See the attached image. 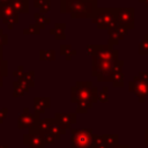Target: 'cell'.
Segmentation results:
<instances>
[{
  "mask_svg": "<svg viewBox=\"0 0 148 148\" xmlns=\"http://www.w3.org/2000/svg\"><path fill=\"white\" fill-rule=\"evenodd\" d=\"M141 2H145V5L148 7V0H141Z\"/></svg>",
  "mask_w": 148,
  "mask_h": 148,
  "instance_id": "f546056e",
  "label": "cell"
},
{
  "mask_svg": "<svg viewBox=\"0 0 148 148\" xmlns=\"http://www.w3.org/2000/svg\"><path fill=\"white\" fill-rule=\"evenodd\" d=\"M111 148H130V147H128V146H121V145H118V143H117V145L112 146Z\"/></svg>",
  "mask_w": 148,
  "mask_h": 148,
  "instance_id": "83f0119b",
  "label": "cell"
},
{
  "mask_svg": "<svg viewBox=\"0 0 148 148\" xmlns=\"http://www.w3.org/2000/svg\"><path fill=\"white\" fill-rule=\"evenodd\" d=\"M7 3H9V0H0V6H3Z\"/></svg>",
  "mask_w": 148,
  "mask_h": 148,
  "instance_id": "f1b7e54d",
  "label": "cell"
},
{
  "mask_svg": "<svg viewBox=\"0 0 148 148\" xmlns=\"http://www.w3.org/2000/svg\"><path fill=\"white\" fill-rule=\"evenodd\" d=\"M98 101H101V102H103V103L108 101V88H106V87H104V88L102 89V91L98 92Z\"/></svg>",
  "mask_w": 148,
  "mask_h": 148,
  "instance_id": "603a6c76",
  "label": "cell"
},
{
  "mask_svg": "<svg viewBox=\"0 0 148 148\" xmlns=\"http://www.w3.org/2000/svg\"><path fill=\"white\" fill-rule=\"evenodd\" d=\"M38 112L36 111L35 113H30L29 112V109H24L23 112L21 113V116L18 117V120H17V124H18V127L20 128H24V127H29V128H32V127H36L37 123H38Z\"/></svg>",
  "mask_w": 148,
  "mask_h": 148,
  "instance_id": "ba28073f",
  "label": "cell"
},
{
  "mask_svg": "<svg viewBox=\"0 0 148 148\" xmlns=\"http://www.w3.org/2000/svg\"><path fill=\"white\" fill-rule=\"evenodd\" d=\"M23 73H24V67H23V66H18V68H16V69L13 72V76H14V77H20Z\"/></svg>",
  "mask_w": 148,
  "mask_h": 148,
  "instance_id": "484cf974",
  "label": "cell"
},
{
  "mask_svg": "<svg viewBox=\"0 0 148 148\" xmlns=\"http://www.w3.org/2000/svg\"><path fill=\"white\" fill-rule=\"evenodd\" d=\"M91 148H92V146H91Z\"/></svg>",
  "mask_w": 148,
  "mask_h": 148,
  "instance_id": "1f68e13d",
  "label": "cell"
},
{
  "mask_svg": "<svg viewBox=\"0 0 148 148\" xmlns=\"http://www.w3.org/2000/svg\"><path fill=\"white\" fill-rule=\"evenodd\" d=\"M71 99L77 104V112H87L94 102L98 99V89L91 82H76L71 88Z\"/></svg>",
  "mask_w": 148,
  "mask_h": 148,
  "instance_id": "7a4b0ae2",
  "label": "cell"
},
{
  "mask_svg": "<svg viewBox=\"0 0 148 148\" xmlns=\"http://www.w3.org/2000/svg\"><path fill=\"white\" fill-rule=\"evenodd\" d=\"M134 13L132 8H119L116 9V21L118 25L130 28L133 25Z\"/></svg>",
  "mask_w": 148,
  "mask_h": 148,
  "instance_id": "52a82bcc",
  "label": "cell"
},
{
  "mask_svg": "<svg viewBox=\"0 0 148 148\" xmlns=\"http://www.w3.org/2000/svg\"><path fill=\"white\" fill-rule=\"evenodd\" d=\"M94 139L90 130H72V143L75 148H91Z\"/></svg>",
  "mask_w": 148,
  "mask_h": 148,
  "instance_id": "5b68a950",
  "label": "cell"
},
{
  "mask_svg": "<svg viewBox=\"0 0 148 148\" xmlns=\"http://www.w3.org/2000/svg\"><path fill=\"white\" fill-rule=\"evenodd\" d=\"M126 28L125 27H121V25H114L113 28H110L109 29V35H110V38H109V45L112 46V45H116L118 44V42L120 39H123V37L125 36L126 34Z\"/></svg>",
  "mask_w": 148,
  "mask_h": 148,
  "instance_id": "9c48e42d",
  "label": "cell"
},
{
  "mask_svg": "<svg viewBox=\"0 0 148 148\" xmlns=\"http://www.w3.org/2000/svg\"><path fill=\"white\" fill-rule=\"evenodd\" d=\"M86 1H89V2H97V0H86Z\"/></svg>",
  "mask_w": 148,
  "mask_h": 148,
  "instance_id": "4dcf8cb0",
  "label": "cell"
},
{
  "mask_svg": "<svg viewBox=\"0 0 148 148\" xmlns=\"http://www.w3.org/2000/svg\"><path fill=\"white\" fill-rule=\"evenodd\" d=\"M90 18H91L92 23L97 25L98 29H110V28H113L114 25H117L116 9L97 8Z\"/></svg>",
  "mask_w": 148,
  "mask_h": 148,
  "instance_id": "277c9868",
  "label": "cell"
},
{
  "mask_svg": "<svg viewBox=\"0 0 148 148\" xmlns=\"http://www.w3.org/2000/svg\"><path fill=\"white\" fill-rule=\"evenodd\" d=\"M140 53H148V35L140 44Z\"/></svg>",
  "mask_w": 148,
  "mask_h": 148,
  "instance_id": "cb8c5ba5",
  "label": "cell"
},
{
  "mask_svg": "<svg viewBox=\"0 0 148 148\" xmlns=\"http://www.w3.org/2000/svg\"><path fill=\"white\" fill-rule=\"evenodd\" d=\"M9 3L18 14L29 13V0H9Z\"/></svg>",
  "mask_w": 148,
  "mask_h": 148,
  "instance_id": "7c38bea8",
  "label": "cell"
},
{
  "mask_svg": "<svg viewBox=\"0 0 148 148\" xmlns=\"http://www.w3.org/2000/svg\"><path fill=\"white\" fill-rule=\"evenodd\" d=\"M104 141L105 143L109 146V148H111L112 146L118 143V136L117 135H104Z\"/></svg>",
  "mask_w": 148,
  "mask_h": 148,
  "instance_id": "7402d4cb",
  "label": "cell"
},
{
  "mask_svg": "<svg viewBox=\"0 0 148 148\" xmlns=\"http://www.w3.org/2000/svg\"><path fill=\"white\" fill-rule=\"evenodd\" d=\"M18 80L23 81L24 83H27L29 86V88L34 87L35 86V72L34 71H29V72H24L20 77Z\"/></svg>",
  "mask_w": 148,
  "mask_h": 148,
  "instance_id": "ac0fdd59",
  "label": "cell"
},
{
  "mask_svg": "<svg viewBox=\"0 0 148 148\" xmlns=\"http://www.w3.org/2000/svg\"><path fill=\"white\" fill-rule=\"evenodd\" d=\"M0 18L8 29H13L18 23V13L12 7L10 3L0 6Z\"/></svg>",
  "mask_w": 148,
  "mask_h": 148,
  "instance_id": "8992f818",
  "label": "cell"
},
{
  "mask_svg": "<svg viewBox=\"0 0 148 148\" xmlns=\"http://www.w3.org/2000/svg\"><path fill=\"white\" fill-rule=\"evenodd\" d=\"M87 52L92 57V75L98 81H111L118 62V51L110 45H88Z\"/></svg>",
  "mask_w": 148,
  "mask_h": 148,
  "instance_id": "6da1fadb",
  "label": "cell"
},
{
  "mask_svg": "<svg viewBox=\"0 0 148 148\" xmlns=\"http://www.w3.org/2000/svg\"><path fill=\"white\" fill-rule=\"evenodd\" d=\"M60 53H61V56L65 57V59H66L67 61H69V60L72 59V57L76 54V51H75L74 49H72L71 45H65V44H62V45H60Z\"/></svg>",
  "mask_w": 148,
  "mask_h": 148,
  "instance_id": "d6986e66",
  "label": "cell"
},
{
  "mask_svg": "<svg viewBox=\"0 0 148 148\" xmlns=\"http://www.w3.org/2000/svg\"><path fill=\"white\" fill-rule=\"evenodd\" d=\"M34 18H35V24L42 30V29H44L45 27H46V24H50V22H51V20L49 18V17H46L44 14H42V13H39V12H36L35 14H34Z\"/></svg>",
  "mask_w": 148,
  "mask_h": 148,
  "instance_id": "e0dca14e",
  "label": "cell"
},
{
  "mask_svg": "<svg viewBox=\"0 0 148 148\" xmlns=\"http://www.w3.org/2000/svg\"><path fill=\"white\" fill-rule=\"evenodd\" d=\"M60 12L67 13L72 18H90L97 9V2L86 0H60Z\"/></svg>",
  "mask_w": 148,
  "mask_h": 148,
  "instance_id": "3957f363",
  "label": "cell"
},
{
  "mask_svg": "<svg viewBox=\"0 0 148 148\" xmlns=\"http://www.w3.org/2000/svg\"><path fill=\"white\" fill-rule=\"evenodd\" d=\"M75 119H76L75 113H57L56 114V120L59 124V126L62 128V131L71 127V125L76 121Z\"/></svg>",
  "mask_w": 148,
  "mask_h": 148,
  "instance_id": "30bf717a",
  "label": "cell"
},
{
  "mask_svg": "<svg viewBox=\"0 0 148 148\" xmlns=\"http://www.w3.org/2000/svg\"><path fill=\"white\" fill-rule=\"evenodd\" d=\"M7 43H8V36L0 28V46H5V45H7Z\"/></svg>",
  "mask_w": 148,
  "mask_h": 148,
  "instance_id": "d4e9b609",
  "label": "cell"
},
{
  "mask_svg": "<svg viewBox=\"0 0 148 148\" xmlns=\"http://www.w3.org/2000/svg\"><path fill=\"white\" fill-rule=\"evenodd\" d=\"M51 99L50 97H35L34 98V106H35V110L38 112V113H42L44 112L47 108H50V103Z\"/></svg>",
  "mask_w": 148,
  "mask_h": 148,
  "instance_id": "8fae6325",
  "label": "cell"
},
{
  "mask_svg": "<svg viewBox=\"0 0 148 148\" xmlns=\"http://www.w3.org/2000/svg\"><path fill=\"white\" fill-rule=\"evenodd\" d=\"M65 30H66V24L65 23H56L54 28H52L50 30V34L53 35L56 39L62 40V39H66Z\"/></svg>",
  "mask_w": 148,
  "mask_h": 148,
  "instance_id": "4fadbf2b",
  "label": "cell"
},
{
  "mask_svg": "<svg viewBox=\"0 0 148 148\" xmlns=\"http://www.w3.org/2000/svg\"><path fill=\"white\" fill-rule=\"evenodd\" d=\"M145 143L148 146V128H147L146 132H145Z\"/></svg>",
  "mask_w": 148,
  "mask_h": 148,
  "instance_id": "4316f807",
  "label": "cell"
},
{
  "mask_svg": "<svg viewBox=\"0 0 148 148\" xmlns=\"http://www.w3.org/2000/svg\"><path fill=\"white\" fill-rule=\"evenodd\" d=\"M39 32H40V29L36 24H31L28 28L23 29V34L24 35H39Z\"/></svg>",
  "mask_w": 148,
  "mask_h": 148,
  "instance_id": "44dd1931",
  "label": "cell"
},
{
  "mask_svg": "<svg viewBox=\"0 0 148 148\" xmlns=\"http://www.w3.org/2000/svg\"><path fill=\"white\" fill-rule=\"evenodd\" d=\"M56 59L54 50H40L39 51V60L42 61H53Z\"/></svg>",
  "mask_w": 148,
  "mask_h": 148,
  "instance_id": "ffe728a7",
  "label": "cell"
},
{
  "mask_svg": "<svg viewBox=\"0 0 148 148\" xmlns=\"http://www.w3.org/2000/svg\"><path fill=\"white\" fill-rule=\"evenodd\" d=\"M13 89H14L13 96L14 97H18V96L24 95L27 91H29V86L27 83H24L23 81L17 80V81L13 82Z\"/></svg>",
  "mask_w": 148,
  "mask_h": 148,
  "instance_id": "5bb4252c",
  "label": "cell"
},
{
  "mask_svg": "<svg viewBox=\"0 0 148 148\" xmlns=\"http://www.w3.org/2000/svg\"><path fill=\"white\" fill-rule=\"evenodd\" d=\"M3 51H2V46H0V87H2V80L3 77L7 76L8 74V62L3 59Z\"/></svg>",
  "mask_w": 148,
  "mask_h": 148,
  "instance_id": "2e32d148",
  "label": "cell"
},
{
  "mask_svg": "<svg viewBox=\"0 0 148 148\" xmlns=\"http://www.w3.org/2000/svg\"><path fill=\"white\" fill-rule=\"evenodd\" d=\"M34 7L39 13L45 14L51 9V0H34Z\"/></svg>",
  "mask_w": 148,
  "mask_h": 148,
  "instance_id": "9a60e30c",
  "label": "cell"
}]
</instances>
